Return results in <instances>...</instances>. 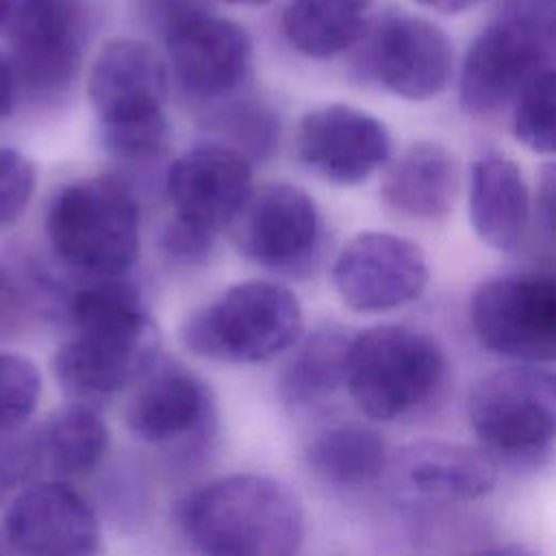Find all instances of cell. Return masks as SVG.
Masks as SVG:
<instances>
[{
	"mask_svg": "<svg viewBox=\"0 0 556 556\" xmlns=\"http://www.w3.org/2000/svg\"><path fill=\"white\" fill-rule=\"evenodd\" d=\"M180 523L204 556H298L304 517L278 480L254 473L217 478L180 506Z\"/></svg>",
	"mask_w": 556,
	"mask_h": 556,
	"instance_id": "cell-1",
	"label": "cell"
},
{
	"mask_svg": "<svg viewBox=\"0 0 556 556\" xmlns=\"http://www.w3.org/2000/svg\"><path fill=\"white\" fill-rule=\"evenodd\" d=\"M87 96L100 124L102 143L119 159L154 156L167 139V72L143 41H106L91 63Z\"/></svg>",
	"mask_w": 556,
	"mask_h": 556,
	"instance_id": "cell-2",
	"label": "cell"
},
{
	"mask_svg": "<svg viewBox=\"0 0 556 556\" xmlns=\"http://www.w3.org/2000/svg\"><path fill=\"white\" fill-rule=\"evenodd\" d=\"M46 232L67 267L89 278L122 276L139 252L135 193L113 174L74 180L52 198Z\"/></svg>",
	"mask_w": 556,
	"mask_h": 556,
	"instance_id": "cell-3",
	"label": "cell"
},
{
	"mask_svg": "<svg viewBox=\"0 0 556 556\" xmlns=\"http://www.w3.org/2000/svg\"><path fill=\"white\" fill-rule=\"evenodd\" d=\"M304 317L298 298L267 280H245L193 311L182 328V345L224 363H263L293 348Z\"/></svg>",
	"mask_w": 556,
	"mask_h": 556,
	"instance_id": "cell-4",
	"label": "cell"
},
{
	"mask_svg": "<svg viewBox=\"0 0 556 556\" xmlns=\"http://www.w3.org/2000/svg\"><path fill=\"white\" fill-rule=\"evenodd\" d=\"M443 380V350L421 330L384 324L350 341L343 384L371 419L393 421L417 410L437 395Z\"/></svg>",
	"mask_w": 556,
	"mask_h": 556,
	"instance_id": "cell-5",
	"label": "cell"
},
{
	"mask_svg": "<svg viewBox=\"0 0 556 556\" xmlns=\"http://www.w3.org/2000/svg\"><path fill=\"white\" fill-rule=\"evenodd\" d=\"M482 450L500 465L539 463L556 434V382L539 367H506L482 378L467 402Z\"/></svg>",
	"mask_w": 556,
	"mask_h": 556,
	"instance_id": "cell-6",
	"label": "cell"
},
{
	"mask_svg": "<svg viewBox=\"0 0 556 556\" xmlns=\"http://www.w3.org/2000/svg\"><path fill=\"white\" fill-rule=\"evenodd\" d=\"M2 33L17 89L56 96L72 85L85 46L80 0H4Z\"/></svg>",
	"mask_w": 556,
	"mask_h": 556,
	"instance_id": "cell-7",
	"label": "cell"
},
{
	"mask_svg": "<svg viewBox=\"0 0 556 556\" xmlns=\"http://www.w3.org/2000/svg\"><path fill=\"white\" fill-rule=\"evenodd\" d=\"M471 326L493 354L547 363L556 354V289L543 274H513L482 282L471 298Z\"/></svg>",
	"mask_w": 556,
	"mask_h": 556,
	"instance_id": "cell-8",
	"label": "cell"
},
{
	"mask_svg": "<svg viewBox=\"0 0 556 556\" xmlns=\"http://www.w3.org/2000/svg\"><path fill=\"white\" fill-rule=\"evenodd\" d=\"M549 33L530 15L510 13L486 26L469 46L460 70V104L486 115L515 100L547 65Z\"/></svg>",
	"mask_w": 556,
	"mask_h": 556,
	"instance_id": "cell-9",
	"label": "cell"
},
{
	"mask_svg": "<svg viewBox=\"0 0 556 556\" xmlns=\"http://www.w3.org/2000/svg\"><path fill=\"white\" fill-rule=\"evenodd\" d=\"M159 354V328L150 315L139 319L76 330L52 356L56 382L74 397H106L137 382Z\"/></svg>",
	"mask_w": 556,
	"mask_h": 556,
	"instance_id": "cell-10",
	"label": "cell"
},
{
	"mask_svg": "<svg viewBox=\"0 0 556 556\" xmlns=\"http://www.w3.org/2000/svg\"><path fill=\"white\" fill-rule=\"evenodd\" d=\"M332 285L356 313H384L421 295L428 285L424 252L391 232H361L332 265Z\"/></svg>",
	"mask_w": 556,
	"mask_h": 556,
	"instance_id": "cell-11",
	"label": "cell"
},
{
	"mask_svg": "<svg viewBox=\"0 0 556 556\" xmlns=\"http://www.w3.org/2000/svg\"><path fill=\"white\" fill-rule=\"evenodd\" d=\"M126 406L130 432L161 447L191 452L215 432V397L206 382L180 363H154Z\"/></svg>",
	"mask_w": 556,
	"mask_h": 556,
	"instance_id": "cell-12",
	"label": "cell"
},
{
	"mask_svg": "<svg viewBox=\"0 0 556 556\" xmlns=\"http://www.w3.org/2000/svg\"><path fill=\"white\" fill-rule=\"evenodd\" d=\"M4 539L20 556H93L100 523L70 484L41 480L22 489L7 508Z\"/></svg>",
	"mask_w": 556,
	"mask_h": 556,
	"instance_id": "cell-13",
	"label": "cell"
},
{
	"mask_svg": "<svg viewBox=\"0 0 556 556\" xmlns=\"http://www.w3.org/2000/svg\"><path fill=\"white\" fill-rule=\"evenodd\" d=\"M298 159L334 185H358L391 154L387 126L350 104H324L308 111L295 132Z\"/></svg>",
	"mask_w": 556,
	"mask_h": 556,
	"instance_id": "cell-14",
	"label": "cell"
},
{
	"mask_svg": "<svg viewBox=\"0 0 556 556\" xmlns=\"http://www.w3.org/2000/svg\"><path fill=\"white\" fill-rule=\"evenodd\" d=\"M176 222L213 235L230 224L252 193V169L230 146L208 143L180 154L165 178Z\"/></svg>",
	"mask_w": 556,
	"mask_h": 556,
	"instance_id": "cell-15",
	"label": "cell"
},
{
	"mask_svg": "<svg viewBox=\"0 0 556 556\" xmlns=\"http://www.w3.org/2000/svg\"><path fill=\"white\" fill-rule=\"evenodd\" d=\"M163 39L176 80L198 98L230 93L250 72L248 30L208 9L178 20L163 33Z\"/></svg>",
	"mask_w": 556,
	"mask_h": 556,
	"instance_id": "cell-16",
	"label": "cell"
},
{
	"mask_svg": "<svg viewBox=\"0 0 556 556\" xmlns=\"http://www.w3.org/2000/svg\"><path fill=\"white\" fill-rule=\"evenodd\" d=\"M367 61L387 91L413 102L439 96L452 78L447 35L419 15H389L371 37Z\"/></svg>",
	"mask_w": 556,
	"mask_h": 556,
	"instance_id": "cell-17",
	"label": "cell"
},
{
	"mask_svg": "<svg viewBox=\"0 0 556 556\" xmlns=\"http://www.w3.org/2000/svg\"><path fill=\"white\" fill-rule=\"evenodd\" d=\"M237 226L239 250L271 269H295L308 263L319 241V211L300 187L274 182L250 193Z\"/></svg>",
	"mask_w": 556,
	"mask_h": 556,
	"instance_id": "cell-18",
	"label": "cell"
},
{
	"mask_svg": "<svg viewBox=\"0 0 556 556\" xmlns=\"http://www.w3.org/2000/svg\"><path fill=\"white\" fill-rule=\"evenodd\" d=\"M397 476L413 491L437 500H478L495 482L500 465L480 447L447 441H415L395 456Z\"/></svg>",
	"mask_w": 556,
	"mask_h": 556,
	"instance_id": "cell-19",
	"label": "cell"
},
{
	"mask_svg": "<svg viewBox=\"0 0 556 556\" xmlns=\"http://www.w3.org/2000/svg\"><path fill=\"white\" fill-rule=\"evenodd\" d=\"M530 198L517 163L486 152L469 172V217L478 237L495 250L513 252L523 239Z\"/></svg>",
	"mask_w": 556,
	"mask_h": 556,
	"instance_id": "cell-20",
	"label": "cell"
},
{
	"mask_svg": "<svg viewBox=\"0 0 556 556\" xmlns=\"http://www.w3.org/2000/svg\"><path fill=\"white\" fill-rule=\"evenodd\" d=\"M456 182L454 156L434 141H419L389 169L382 198L406 217L437 219L452 208Z\"/></svg>",
	"mask_w": 556,
	"mask_h": 556,
	"instance_id": "cell-21",
	"label": "cell"
},
{
	"mask_svg": "<svg viewBox=\"0 0 556 556\" xmlns=\"http://www.w3.org/2000/svg\"><path fill=\"white\" fill-rule=\"evenodd\" d=\"M37 469L70 478L91 471L109 447L104 419L85 402L67 404L30 432Z\"/></svg>",
	"mask_w": 556,
	"mask_h": 556,
	"instance_id": "cell-22",
	"label": "cell"
},
{
	"mask_svg": "<svg viewBox=\"0 0 556 556\" xmlns=\"http://www.w3.org/2000/svg\"><path fill=\"white\" fill-rule=\"evenodd\" d=\"M374 0H289L282 13L287 41L311 59L348 50L367 28Z\"/></svg>",
	"mask_w": 556,
	"mask_h": 556,
	"instance_id": "cell-23",
	"label": "cell"
},
{
	"mask_svg": "<svg viewBox=\"0 0 556 556\" xmlns=\"http://www.w3.org/2000/svg\"><path fill=\"white\" fill-rule=\"evenodd\" d=\"M387 443L382 437L358 424H343L324 430L306 447L308 469L326 484L361 489L374 484L387 469Z\"/></svg>",
	"mask_w": 556,
	"mask_h": 556,
	"instance_id": "cell-24",
	"label": "cell"
},
{
	"mask_svg": "<svg viewBox=\"0 0 556 556\" xmlns=\"http://www.w3.org/2000/svg\"><path fill=\"white\" fill-rule=\"evenodd\" d=\"M352 334L339 326L317 328L287 361L278 387L289 404H308L339 389L345 380V361Z\"/></svg>",
	"mask_w": 556,
	"mask_h": 556,
	"instance_id": "cell-25",
	"label": "cell"
},
{
	"mask_svg": "<svg viewBox=\"0 0 556 556\" xmlns=\"http://www.w3.org/2000/svg\"><path fill=\"white\" fill-rule=\"evenodd\" d=\"M554 70H541L515 98L513 130L532 152L549 154L556 143L554 124Z\"/></svg>",
	"mask_w": 556,
	"mask_h": 556,
	"instance_id": "cell-26",
	"label": "cell"
},
{
	"mask_svg": "<svg viewBox=\"0 0 556 556\" xmlns=\"http://www.w3.org/2000/svg\"><path fill=\"white\" fill-rule=\"evenodd\" d=\"M41 376L37 365L13 352H0V432L15 430L37 408Z\"/></svg>",
	"mask_w": 556,
	"mask_h": 556,
	"instance_id": "cell-27",
	"label": "cell"
},
{
	"mask_svg": "<svg viewBox=\"0 0 556 556\" xmlns=\"http://www.w3.org/2000/svg\"><path fill=\"white\" fill-rule=\"evenodd\" d=\"M37 187L35 163L15 148H0V230L11 228Z\"/></svg>",
	"mask_w": 556,
	"mask_h": 556,
	"instance_id": "cell-28",
	"label": "cell"
},
{
	"mask_svg": "<svg viewBox=\"0 0 556 556\" xmlns=\"http://www.w3.org/2000/svg\"><path fill=\"white\" fill-rule=\"evenodd\" d=\"M37 471L33 439L28 434L0 432V504Z\"/></svg>",
	"mask_w": 556,
	"mask_h": 556,
	"instance_id": "cell-29",
	"label": "cell"
},
{
	"mask_svg": "<svg viewBox=\"0 0 556 556\" xmlns=\"http://www.w3.org/2000/svg\"><path fill=\"white\" fill-rule=\"evenodd\" d=\"M232 115L226 117L224 128L237 139L239 146H243L241 154L245 156L248 152H267L271 150L274 143V132L276 126L269 117L267 111H263L261 106H252V104H243L230 111Z\"/></svg>",
	"mask_w": 556,
	"mask_h": 556,
	"instance_id": "cell-30",
	"label": "cell"
},
{
	"mask_svg": "<svg viewBox=\"0 0 556 556\" xmlns=\"http://www.w3.org/2000/svg\"><path fill=\"white\" fill-rule=\"evenodd\" d=\"M135 7L139 17L163 35L178 20L198 11H206L208 0H135Z\"/></svg>",
	"mask_w": 556,
	"mask_h": 556,
	"instance_id": "cell-31",
	"label": "cell"
},
{
	"mask_svg": "<svg viewBox=\"0 0 556 556\" xmlns=\"http://www.w3.org/2000/svg\"><path fill=\"white\" fill-rule=\"evenodd\" d=\"M163 245H165V252L172 254L174 258L185 261V263H195V261L204 258L206 252L211 250L213 235L200 232V230L174 219L163 235Z\"/></svg>",
	"mask_w": 556,
	"mask_h": 556,
	"instance_id": "cell-32",
	"label": "cell"
},
{
	"mask_svg": "<svg viewBox=\"0 0 556 556\" xmlns=\"http://www.w3.org/2000/svg\"><path fill=\"white\" fill-rule=\"evenodd\" d=\"M15 96H17V83L11 70V63L4 54H0V119H4L13 104H15Z\"/></svg>",
	"mask_w": 556,
	"mask_h": 556,
	"instance_id": "cell-33",
	"label": "cell"
},
{
	"mask_svg": "<svg viewBox=\"0 0 556 556\" xmlns=\"http://www.w3.org/2000/svg\"><path fill=\"white\" fill-rule=\"evenodd\" d=\"M415 2H419L421 7H428L437 13H443V15H458V13L473 9L480 0H415Z\"/></svg>",
	"mask_w": 556,
	"mask_h": 556,
	"instance_id": "cell-34",
	"label": "cell"
},
{
	"mask_svg": "<svg viewBox=\"0 0 556 556\" xmlns=\"http://www.w3.org/2000/svg\"><path fill=\"white\" fill-rule=\"evenodd\" d=\"M471 556H539V554L532 552L526 545L510 543V545H500V547H491V549H484V552H476Z\"/></svg>",
	"mask_w": 556,
	"mask_h": 556,
	"instance_id": "cell-35",
	"label": "cell"
},
{
	"mask_svg": "<svg viewBox=\"0 0 556 556\" xmlns=\"http://www.w3.org/2000/svg\"><path fill=\"white\" fill-rule=\"evenodd\" d=\"M226 2H235V4H265L269 0H226Z\"/></svg>",
	"mask_w": 556,
	"mask_h": 556,
	"instance_id": "cell-36",
	"label": "cell"
},
{
	"mask_svg": "<svg viewBox=\"0 0 556 556\" xmlns=\"http://www.w3.org/2000/svg\"><path fill=\"white\" fill-rule=\"evenodd\" d=\"M2 26H4V0H0V33H2Z\"/></svg>",
	"mask_w": 556,
	"mask_h": 556,
	"instance_id": "cell-37",
	"label": "cell"
},
{
	"mask_svg": "<svg viewBox=\"0 0 556 556\" xmlns=\"http://www.w3.org/2000/svg\"><path fill=\"white\" fill-rule=\"evenodd\" d=\"M0 556H11L9 549H7V545H2V543H0Z\"/></svg>",
	"mask_w": 556,
	"mask_h": 556,
	"instance_id": "cell-38",
	"label": "cell"
}]
</instances>
